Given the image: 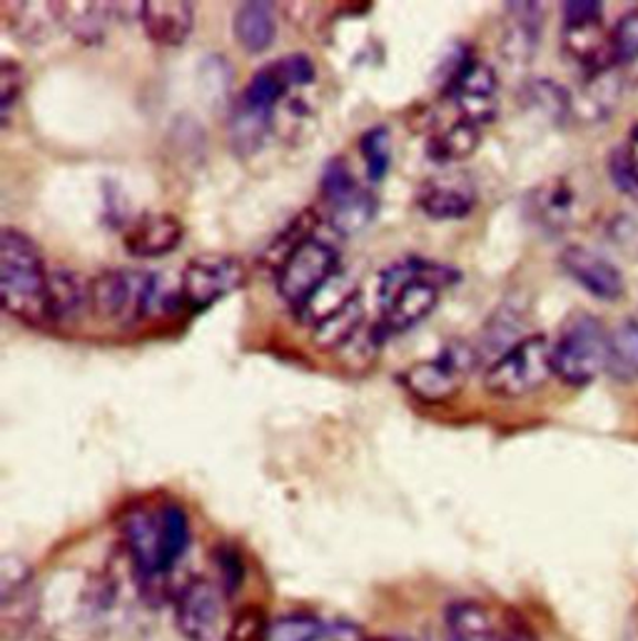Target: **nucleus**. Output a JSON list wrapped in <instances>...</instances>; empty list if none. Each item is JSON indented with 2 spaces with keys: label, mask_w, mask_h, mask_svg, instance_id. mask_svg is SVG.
I'll list each match as a JSON object with an SVG mask.
<instances>
[{
  "label": "nucleus",
  "mask_w": 638,
  "mask_h": 641,
  "mask_svg": "<svg viewBox=\"0 0 638 641\" xmlns=\"http://www.w3.org/2000/svg\"><path fill=\"white\" fill-rule=\"evenodd\" d=\"M90 308V282H85L71 267H55L47 282V318L51 324L78 320Z\"/></svg>",
  "instance_id": "nucleus-22"
},
{
  "label": "nucleus",
  "mask_w": 638,
  "mask_h": 641,
  "mask_svg": "<svg viewBox=\"0 0 638 641\" xmlns=\"http://www.w3.org/2000/svg\"><path fill=\"white\" fill-rule=\"evenodd\" d=\"M359 152L361 160H365L367 183L369 185L382 183L389 172V165H392V136H389V128L371 126L369 130L361 132Z\"/></svg>",
  "instance_id": "nucleus-31"
},
{
  "label": "nucleus",
  "mask_w": 638,
  "mask_h": 641,
  "mask_svg": "<svg viewBox=\"0 0 638 641\" xmlns=\"http://www.w3.org/2000/svg\"><path fill=\"white\" fill-rule=\"evenodd\" d=\"M270 641H342L335 629L322 624L320 619L307 615H290L274 621Z\"/></svg>",
  "instance_id": "nucleus-33"
},
{
  "label": "nucleus",
  "mask_w": 638,
  "mask_h": 641,
  "mask_svg": "<svg viewBox=\"0 0 638 641\" xmlns=\"http://www.w3.org/2000/svg\"><path fill=\"white\" fill-rule=\"evenodd\" d=\"M476 362H479V355H476L474 344L454 340L446 342L432 360L414 362L412 367H407L399 375V382L417 399L440 405V402H446L462 389L469 372L476 367Z\"/></svg>",
  "instance_id": "nucleus-8"
},
{
  "label": "nucleus",
  "mask_w": 638,
  "mask_h": 641,
  "mask_svg": "<svg viewBox=\"0 0 638 641\" xmlns=\"http://www.w3.org/2000/svg\"><path fill=\"white\" fill-rule=\"evenodd\" d=\"M554 375L569 387H586L612 360V332L592 312H571L551 342Z\"/></svg>",
  "instance_id": "nucleus-5"
},
{
  "label": "nucleus",
  "mask_w": 638,
  "mask_h": 641,
  "mask_svg": "<svg viewBox=\"0 0 638 641\" xmlns=\"http://www.w3.org/2000/svg\"><path fill=\"white\" fill-rule=\"evenodd\" d=\"M446 641H537L517 617L497 619L474 599H462L446 609Z\"/></svg>",
  "instance_id": "nucleus-14"
},
{
  "label": "nucleus",
  "mask_w": 638,
  "mask_h": 641,
  "mask_svg": "<svg viewBox=\"0 0 638 641\" xmlns=\"http://www.w3.org/2000/svg\"><path fill=\"white\" fill-rule=\"evenodd\" d=\"M339 267V253L335 247L312 241L304 243L298 253L290 257V263L282 267L278 275V295L282 302L294 312H304L310 308L322 287L327 285L332 275Z\"/></svg>",
  "instance_id": "nucleus-12"
},
{
  "label": "nucleus",
  "mask_w": 638,
  "mask_h": 641,
  "mask_svg": "<svg viewBox=\"0 0 638 641\" xmlns=\"http://www.w3.org/2000/svg\"><path fill=\"white\" fill-rule=\"evenodd\" d=\"M561 45L581 71L598 75L614 71L612 31L604 25V6L596 0H571L561 11Z\"/></svg>",
  "instance_id": "nucleus-7"
},
{
  "label": "nucleus",
  "mask_w": 638,
  "mask_h": 641,
  "mask_svg": "<svg viewBox=\"0 0 638 641\" xmlns=\"http://www.w3.org/2000/svg\"><path fill=\"white\" fill-rule=\"evenodd\" d=\"M105 13L108 11H105V8H98V3H85L71 21L78 38H83V41H95V38H100L105 23H108Z\"/></svg>",
  "instance_id": "nucleus-38"
},
{
  "label": "nucleus",
  "mask_w": 638,
  "mask_h": 641,
  "mask_svg": "<svg viewBox=\"0 0 638 641\" xmlns=\"http://www.w3.org/2000/svg\"><path fill=\"white\" fill-rule=\"evenodd\" d=\"M320 195L329 210V225L339 235L361 233L379 213L377 195L359 185L345 158H332L322 170Z\"/></svg>",
  "instance_id": "nucleus-9"
},
{
  "label": "nucleus",
  "mask_w": 638,
  "mask_h": 641,
  "mask_svg": "<svg viewBox=\"0 0 638 641\" xmlns=\"http://www.w3.org/2000/svg\"><path fill=\"white\" fill-rule=\"evenodd\" d=\"M183 237L185 225L180 217L170 213H145L126 229L122 243L132 257L150 260V257H163L177 250Z\"/></svg>",
  "instance_id": "nucleus-20"
},
{
  "label": "nucleus",
  "mask_w": 638,
  "mask_h": 641,
  "mask_svg": "<svg viewBox=\"0 0 638 641\" xmlns=\"http://www.w3.org/2000/svg\"><path fill=\"white\" fill-rule=\"evenodd\" d=\"M23 90H25L23 65L13 61V57H3V61H0V118H3V126H8V120H11V113L15 108V103L21 100Z\"/></svg>",
  "instance_id": "nucleus-34"
},
{
  "label": "nucleus",
  "mask_w": 638,
  "mask_h": 641,
  "mask_svg": "<svg viewBox=\"0 0 638 641\" xmlns=\"http://www.w3.org/2000/svg\"><path fill=\"white\" fill-rule=\"evenodd\" d=\"M138 13L142 31L158 47L185 45L195 28V6L187 0H145Z\"/></svg>",
  "instance_id": "nucleus-19"
},
{
  "label": "nucleus",
  "mask_w": 638,
  "mask_h": 641,
  "mask_svg": "<svg viewBox=\"0 0 638 641\" xmlns=\"http://www.w3.org/2000/svg\"><path fill=\"white\" fill-rule=\"evenodd\" d=\"M274 110L260 108V105L247 103L245 98H237L230 110V122H227V136H230V146L240 158H250L264 146L270 130H272Z\"/></svg>",
  "instance_id": "nucleus-23"
},
{
  "label": "nucleus",
  "mask_w": 638,
  "mask_h": 641,
  "mask_svg": "<svg viewBox=\"0 0 638 641\" xmlns=\"http://www.w3.org/2000/svg\"><path fill=\"white\" fill-rule=\"evenodd\" d=\"M606 235L618 250L626 255L638 253V220L634 215H616L612 223L606 225Z\"/></svg>",
  "instance_id": "nucleus-37"
},
{
  "label": "nucleus",
  "mask_w": 638,
  "mask_h": 641,
  "mask_svg": "<svg viewBox=\"0 0 638 641\" xmlns=\"http://www.w3.org/2000/svg\"><path fill=\"white\" fill-rule=\"evenodd\" d=\"M41 619V591L35 589L33 569L21 557L0 562V629L6 639H23Z\"/></svg>",
  "instance_id": "nucleus-13"
},
{
  "label": "nucleus",
  "mask_w": 638,
  "mask_h": 641,
  "mask_svg": "<svg viewBox=\"0 0 638 641\" xmlns=\"http://www.w3.org/2000/svg\"><path fill=\"white\" fill-rule=\"evenodd\" d=\"M163 516V544H165V567L167 571L175 569V564L185 557L190 547V520L183 506L167 502L160 506Z\"/></svg>",
  "instance_id": "nucleus-32"
},
{
  "label": "nucleus",
  "mask_w": 638,
  "mask_h": 641,
  "mask_svg": "<svg viewBox=\"0 0 638 641\" xmlns=\"http://www.w3.org/2000/svg\"><path fill=\"white\" fill-rule=\"evenodd\" d=\"M523 210L537 227L547 233H564L578 217V193L569 178H549L529 190Z\"/></svg>",
  "instance_id": "nucleus-18"
},
{
  "label": "nucleus",
  "mask_w": 638,
  "mask_h": 641,
  "mask_svg": "<svg viewBox=\"0 0 638 641\" xmlns=\"http://www.w3.org/2000/svg\"><path fill=\"white\" fill-rule=\"evenodd\" d=\"M462 280V273L446 263L409 257L385 267L379 275V330L387 338L417 328L440 305V292Z\"/></svg>",
  "instance_id": "nucleus-1"
},
{
  "label": "nucleus",
  "mask_w": 638,
  "mask_h": 641,
  "mask_svg": "<svg viewBox=\"0 0 638 641\" xmlns=\"http://www.w3.org/2000/svg\"><path fill=\"white\" fill-rule=\"evenodd\" d=\"M47 282H51V270L45 267L41 247L35 245L33 237L13 225L0 227V300H3V310L31 328L51 324Z\"/></svg>",
  "instance_id": "nucleus-2"
},
{
  "label": "nucleus",
  "mask_w": 638,
  "mask_h": 641,
  "mask_svg": "<svg viewBox=\"0 0 638 641\" xmlns=\"http://www.w3.org/2000/svg\"><path fill=\"white\" fill-rule=\"evenodd\" d=\"M507 43L504 51L513 61H529L541 38V6L539 3H507Z\"/></svg>",
  "instance_id": "nucleus-27"
},
{
  "label": "nucleus",
  "mask_w": 638,
  "mask_h": 641,
  "mask_svg": "<svg viewBox=\"0 0 638 641\" xmlns=\"http://www.w3.org/2000/svg\"><path fill=\"white\" fill-rule=\"evenodd\" d=\"M559 265L581 290L594 295L598 300L614 302L624 295V275L602 253L584 245H566L559 255Z\"/></svg>",
  "instance_id": "nucleus-17"
},
{
  "label": "nucleus",
  "mask_w": 638,
  "mask_h": 641,
  "mask_svg": "<svg viewBox=\"0 0 638 641\" xmlns=\"http://www.w3.org/2000/svg\"><path fill=\"white\" fill-rule=\"evenodd\" d=\"M320 217L314 210H302L300 215H294L290 223L274 235V241H270V245L262 250L260 263L264 270L280 275L282 267L290 263V257L298 253L304 243L312 241V233Z\"/></svg>",
  "instance_id": "nucleus-26"
},
{
  "label": "nucleus",
  "mask_w": 638,
  "mask_h": 641,
  "mask_svg": "<svg viewBox=\"0 0 638 641\" xmlns=\"http://www.w3.org/2000/svg\"><path fill=\"white\" fill-rule=\"evenodd\" d=\"M554 375L551 342L544 334H529L484 370V389L494 397L517 399L541 389Z\"/></svg>",
  "instance_id": "nucleus-6"
},
{
  "label": "nucleus",
  "mask_w": 638,
  "mask_h": 641,
  "mask_svg": "<svg viewBox=\"0 0 638 641\" xmlns=\"http://www.w3.org/2000/svg\"><path fill=\"white\" fill-rule=\"evenodd\" d=\"M497 71L489 63L474 57L472 53H459L454 57L442 85L444 98H450L456 105L459 118L469 120L479 128L489 126L497 118Z\"/></svg>",
  "instance_id": "nucleus-10"
},
{
  "label": "nucleus",
  "mask_w": 638,
  "mask_h": 641,
  "mask_svg": "<svg viewBox=\"0 0 638 641\" xmlns=\"http://www.w3.org/2000/svg\"><path fill=\"white\" fill-rule=\"evenodd\" d=\"M482 128L474 126L469 120H454L442 130H434L432 138L426 140V156L434 160L436 165H456L472 156L479 148Z\"/></svg>",
  "instance_id": "nucleus-25"
},
{
  "label": "nucleus",
  "mask_w": 638,
  "mask_h": 641,
  "mask_svg": "<svg viewBox=\"0 0 638 641\" xmlns=\"http://www.w3.org/2000/svg\"><path fill=\"white\" fill-rule=\"evenodd\" d=\"M479 203L469 172L442 170L417 188V207L430 220H462Z\"/></svg>",
  "instance_id": "nucleus-15"
},
{
  "label": "nucleus",
  "mask_w": 638,
  "mask_h": 641,
  "mask_svg": "<svg viewBox=\"0 0 638 641\" xmlns=\"http://www.w3.org/2000/svg\"><path fill=\"white\" fill-rule=\"evenodd\" d=\"M614 71L628 85H638V11L626 13L612 28Z\"/></svg>",
  "instance_id": "nucleus-28"
},
{
  "label": "nucleus",
  "mask_w": 638,
  "mask_h": 641,
  "mask_svg": "<svg viewBox=\"0 0 638 641\" xmlns=\"http://www.w3.org/2000/svg\"><path fill=\"white\" fill-rule=\"evenodd\" d=\"M217 567L223 569V579L227 581V587H235L242 579V564L233 549H223L217 554Z\"/></svg>",
  "instance_id": "nucleus-39"
},
{
  "label": "nucleus",
  "mask_w": 638,
  "mask_h": 641,
  "mask_svg": "<svg viewBox=\"0 0 638 641\" xmlns=\"http://www.w3.org/2000/svg\"><path fill=\"white\" fill-rule=\"evenodd\" d=\"M247 285V265L235 255L205 253L190 257L180 275V298L190 310H205Z\"/></svg>",
  "instance_id": "nucleus-11"
},
{
  "label": "nucleus",
  "mask_w": 638,
  "mask_h": 641,
  "mask_svg": "<svg viewBox=\"0 0 638 641\" xmlns=\"http://www.w3.org/2000/svg\"><path fill=\"white\" fill-rule=\"evenodd\" d=\"M223 615V591L205 577L187 579L175 597V627L187 641H209Z\"/></svg>",
  "instance_id": "nucleus-16"
},
{
  "label": "nucleus",
  "mask_w": 638,
  "mask_h": 641,
  "mask_svg": "<svg viewBox=\"0 0 638 641\" xmlns=\"http://www.w3.org/2000/svg\"><path fill=\"white\" fill-rule=\"evenodd\" d=\"M365 314H367L365 300H361V292L355 290L329 314L314 322L312 330L314 348L322 352L349 348V344L359 338L361 324H365Z\"/></svg>",
  "instance_id": "nucleus-21"
},
{
  "label": "nucleus",
  "mask_w": 638,
  "mask_h": 641,
  "mask_svg": "<svg viewBox=\"0 0 638 641\" xmlns=\"http://www.w3.org/2000/svg\"><path fill=\"white\" fill-rule=\"evenodd\" d=\"M233 33L245 53L257 55L270 51L278 38V18L272 3H242L235 11Z\"/></svg>",
  "instance_id": "nucleus-24"
},
{
  "label": "nucleus",
  "mask_w": 638,
  "mask_h": 641,
  "mask_svg": "<svg viewBox=\"0 0 638 641\" xmlns=\"http://www.w3.org/2000/svg\"><path fill=\"white\" fill-rule=\"evenodd\" d=\"M272 624L260 607H245L233 619L227 641H270Z\"/></svg>",
  "instance_id": "nucleus-35"
},
{
  "label": "nucleus",
  "mask_w": 638,
  "mask_h": 641,
  "mask_svg": "<svg viewBox=\"0 0 638 641\" xmlns=\"http://www.w3.org/2000/svg\"><path fill=\"white\" fill-rule=\"evenodd\" d=\"M112 607L102 577H61L41 591V621L55 641H90Z\"/></svg>",
  "instance_id": "nucleus-3"
},
{
  "label": "nucleus",
  "mask_w": 638,
  "mask_h": 641,
  "mask_svg": "<svg viewBox=\"0 0 638 641\" xmlns=\"http://www.w3.org/2000/svg\"><path fill=\"white\" fill-rule=\"evenodd\" d=\"M290 90L292 83L288 81V75H284L280 61H272L252 73V78L245 85L240 98L252 105H260V108L274 110V105H278Z\"/></svg>",
  "instance_id": "nucleus-30"
},
{
  "label": "nucleus",
  "mask_w": 638,
  "mask_h": 641,
  "mask_svg": "<svg viewBox=\"0 0 638 641\" xmlns=\"http://www.w3.org/2000/svg\"><path fill=\"white\" fill-rule=\"evenodd\" d=\"M173 302H183L180 292L170 295L163 280L148 270L116 267L90 280V310L116 328H136Z\"/></svg>",
  "instance_id": "nucleus-4"
},
{
  "label": "nucleus",
  "mask_w": 638,
  "mask_h": 641,
  "mask_svg": "<svg viewBox=\"0 0 638 641\" xmlns=\"http://www.w3.org/2000/svg\"><path fill=\"white\" fill-rule=\"evenodd\" d=\"M608 370L621 380L638 377V310L618 322L612 332V360Z\"/></svg>",
  "instance_id": "nucleus-29"
},
{
  "label": "nucleus",
  "mask_w": 638,
  "mask_h": 641,
  "mask_svg": "<svg viewBox=\"0 0 638 641\" xmlns=\"http://www.w3.org/2000/svg\"><path fill=\"white\" fill-rule=\"evenodd\" d=\"M612 170L616 183H621L624 190H634V193H638V126L628 132L624 150L614 156Z\"/></svg>",
  "instance_id": "nucleus-36"
}]
</instances>
